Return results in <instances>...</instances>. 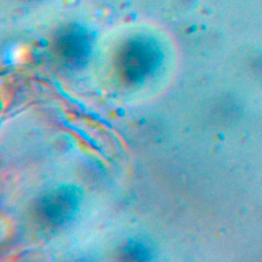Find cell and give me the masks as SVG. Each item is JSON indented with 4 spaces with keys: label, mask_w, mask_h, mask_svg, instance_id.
Masks as SVG:
<instances>
[{
    "label": "cell",
    "mask_w": 262,
    "mask_h": 262,
    "mask_svg": "<svg viewBox=\"0 0 262 262\" xmlns=\"http://www.w3.org/2000/svg\"><path fill=\"white\" fill-rule=\"evenodd\" d=\"M80 201L81 196L75 187H59L42 199L41 211L50 222L63 223L75 215Z\"/></svg>",
    "instance_id": "6da1fadb"
}]
</instances>
